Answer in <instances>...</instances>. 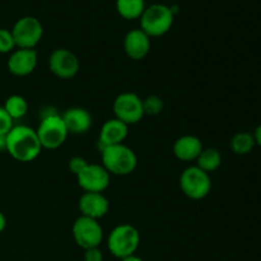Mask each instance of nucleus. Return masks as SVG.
<instances>
[{
    "label": "nucleus",
    "instance_id": "nucleus-1",
    "mask_svg": "<svg viewBox=\"0 0 261 261\" xmlns=\"http://www.w3.org/2000/svg\"><path fill=\"white\" fill-rule=\"evenodd\" d=\"M42 150L35 129L25 125H14L7 134V152L18 162H32Z\"/></svg>",
    "mask_w": 261,
    "mask_h": 261
},
{
    "label": "nucleus",
    "instance_id": "nucleus-2",
    "mask_svg": "<svg viewBox=\"0 0 261 261\" xmlns=\"http://www.w3.org/2000/svg\"><path fill=\"white\" fill-rule=\"evenodd\" d=\"M101 158L102 166L110 175L127 176L134 172L138 165L137 154L125 144L101 148Z\"/></svg>",
    "mask_w": 261,
    "mask_h": 261
},
{
    "label": "nucleus",
    "instance_id": "nucleus-3",
    "mask_svg": "<svg viewBox=\"0 0 261 261\" xmlns=\"http://www.w3.org/2000/svg\"><path fill=\"white\" fill-rule=\"evenodd\" d=\"M36 133L42 145V149L43 148L45 149L60 148L69 135L63 117L56 111H43Z\"/></svg>",
    "mask_w": 261,
    "mask_h": 261
},
{
    "label": "nucleus",
    "instance_id": "nucleus-4",
    "mask_svg": "<svg viewBox=\"0 0 261 261\" xmlns=\"http://www.w3.org/2000/svg\"><path fill=\"white\" fill-rule=\"evenodd\" d=\"M140 19V30L149 37H160L171 30L175 14L171 8L165 4H152L145 8Z\"/></svg>",
    "mask_w": 261,
    "mask_h": 261
},
{
    "label": "nucleus",
    "instance_id": "nucleus-5",
    "mask_svg": "<svg viewBox=\"0 0 261 261\" xmlns=\"http://www.w3.org/2000/svg\"><path fill=\"white\" fill-rule=\"evenodd\" d=\"M140 245L139 231L132 224H119L110 233L107 246L110 252L117 259L134 255Z\"/></svg>",
    "mask_w": 261,
    "mask_h": 261
},
{
    "label": "nucleus",
    "instance_id": "nucleus-6",
    "mask_svg": "<svg viewBox=\"0 0 261 261\" xmlns=\"http://www.w3.org/2000/svg\"><path fill=\"white\" fill-rule=\"evenodd\" d=\"M180 188L188 198L193 200H200L211 193V176L205 171L200 170L198 166H191L181 173Z\"/></svg>",
    "mask_w": 261,
    "mask_h": 261
},
{
    "label": "nucleus",
    "instance_id": "nucleus-7",
    "mask_svg": "<svg viewBox=\"0 0 261 261\" xmlns=\"http://www.w3.org/2000/svg\"><path fill=\"white\" fill-rule=\"evenodd\" d=\"M15 47L35 48L43 36V27L40 19L33 15H24L14 23L10 30Z\"/></svg>",
    "mask_w": 261,
    "mask_h": 261
},
{
    "label": "nucleus",
    "instance_id": "nucleus-8",
    "mask_svg": "<svg viewBox=\"0 0 261 261\" xmlns=\"http://www.w3.org/2000/svg\"><path fill=\"white\" fill-rule=\"evenodd\" d=\"M71 232L75 244L83 250L98 247L103 240V229L98 221L84 216L74 222Z\"/></svg>",
    "mask_w": 261,
    "mask_h": 261
},
{
    "label": "nucleus",
    "instance_id": "nucleus-9",
    "mask_svg": "<svg viewBox=\"0 0 261 261\" xmlns=\"http://www.w3.org/2000/svg\"><path fill=\"white\" fill-rule=\"evenodd\" d=\"M114 114L126 125L138 124L144 117L143 99L133 92H124L115 98Z\"/></svg>",
    "mask_w": 261,
    "mask_h": 261
},
{
    "label": "nucleus",
    "instance_id": "nucleus-10",
    "mask_svg": "<svg viewBox=\"0 0 261 261\" xmlns=\"http://www.w3.org/2000/svg\"><path fill=\"white\" fill-rule=\"evenodd\" d=\"M48 68L58 78L70 79L78 74L81 63L73 51L68 48H56L48 59Z\"/></svg>",
    "mask_w": 261,
    "mask_h": 261
},
{
    "label": "nucleus",
    "instance_id": "nucleus-11",
    "mask_svg": "<svg viewBox=\"0 0 261 261\" xmlns=\"http://www.w3.org/2000/svg\"><path fill=\"white\" fill-rule=\"evenodd\" d=\"M76 180L84 193H103L110 185V173L102 165L88 163L87 167L76 175Z\"/></svg>",
    "mask_w": 261,
    "mask_h": 261
},
{
    "label": "nucleus",
    "instance_id": "nucleus-12",
    "mask_svg": "<svg viewBox=\"0 0 261 261\" xmlns=\"http://www.w3.org/2000/svg\"><path fill=\"white\" fill-rule=\"evenodd\" d=\"M38 63L35 48H17L10 53L8 59V70L15 76H25L33 73Z\"/></svg>",
    "mask_w": 261,
    "mask_h": 261
},
{
    "label": "nucleus",
    "instance_id": "nucleus-13",
    "mask_svg": "<svg viewBox=\"0 0 261 261\" xmlns=\"http://www.w3.org/2000/svg\"><path fill=\"white\" fill-rule=\"evenodd\" d=\"M124 50L133 60H143L150 50V37L140 28H134L125 35Z\"/></svg>",
    "mask_w": 261,
    "mask_h": 261
},
{
    "label": "nucleus",
    "instance_id": "nucleus-14",
    "mask_svg": "<svg viewBox=\"0 0 261 261\" xmlns=\"http://www.w3.org/2000/svg\"><path fill=\"white\" fill-rule=\"evenodd\" d=\"M79 211L82 216L92 219H101L109 213L110 203L102 193H84L79 199Z\"/></svg>",
    "mask_w": 261,
    "mask_h": 261
},
{
    "label": "nucleus",
    "instance_id": "nucleus-15",
    "mask_svg": "<svg viewBox=\"0 0 261 261\" xmlns=\"http://www.w3.org/2000/svg\"><path fill=\"white\" fill-rule=\"evenodd\" d=\"M127 134H129V125L120 121L116 117L107 120L102 125L101 132H99V149L109 145L124 144Z\"/></svg>",
    "mask_w": 261,
    "mask_h": 261
},
{
    "label": "nucleus",
    "instance_id": "nucleus-16",
    "mask_svg": "<svg viewBox=\"0 0 261 261\" xmlns=\"http://www.w3.org/2000/svg\"><path fill=\"white\" fill-rule=\"evenodd\" d=\"M64 122L68 129L69 134L81 135L88 132L92 126V115L89 111H87L83 107H71V109L66 110L63 115Z\"/></svg>",
    "mask_w": 261,
    "mask_h": 261
},
{
    "label": "nucleus",
    "instance_id": "nucleus-17",
    "mask_svg": "<svg viewBox=\"0 0 261 261\" xmlns=\"http://www.w3.org/2000/svg\"><path fill=\"white\" fill-rule=\"evenodd\" d=\"M203 149V142L195 135H182L173 144V154L184 162L196 161Z\"/></svg>",
    "mask_w": 261,
    "mask_h": 261
},
{
    "label": "nucleus",
    "instance_id": "nucleus-18",
    "mask_svg": "<svg viewBox=\"0 0 261 261\" xmlns=\"http://www.w3.org/2000/svg\"><path fill=\"white\" fill-rule=\"evenodd\" d=\"M144 0H116V10L125 19H138L145 10Z\"/></svg>",
    "mask_w": 261,
    "mask_h": 261
},
{
    "label": "nucleus",
    "instance_id": "nucleus-19",
    "mask_svg": "<svg viewBox=\"0 0 261 261\" xmlns=\"http://www.w3.org/2000/svg\"><path fill=\"white\" fill-rule=\"evenodd\" d=\"M222 165V155L219 150L214 149V148H206V149L201 150L199 157L196 158V166L200 170L205 171L206 173L214 172L218 170Z\"/></svg>",
    "mask_w": 261,
    "mask_h": 261
},
{
    "label": "nucleus",
    "instance_id": "nucleus-20",
    "mask_svg": "<svg viewBox=\"0 0 261 261\" xmlns=\"http://www.w3.org/2000/svg\"><path fill=\"white\" fill-rule=\"evenodd\" d=\"M255 145H256V143H255L254 134H251V133H237V134H234L233 138L231 139V149L234 154H249V153H251V150L254 149Z\"/></svg>",
    "mask_w": 261,
    "mask_h": 261
},
{
    "label": "nucleus",
    "instance_id": "nucleus-21",
    "mask_svg": "<svg viewBox=\"0 0 261 261\" xmlns=\"http://www.w3.org/2000/svg\"><path fill=\"white\" fill-rule=\"evenodd\" d=\"M3 107L13 120L22 119L28 111L27 101H25L24 97L19 96V94H13V96L8 97Z\"/></svg>",
    "mask_w": 261,
    "mask_h": 261
},
{
    "label": "nucleus",
    "instance_id": "nucleus-22",
    "mask_svg": "<svg viewBox=\"0 0 261 261\" xmlns=\"http://www.w3.org/2000/svg\"><path fill=\"white\" fill-rule=\"evenodd\" d=\"M143 110H144V116H157L163 111V101L158 96H148L143 99Z\"/></svg>",
    "mask_w": 261,
    "mask_h": 261
},
{
    "label": "nucleus",
    "instance_id": "nucleus-23",
    "mask_svg": "<svg viewBox=\"0 0 261 261\" xmlns=\"http://www.w3.org/2000/svg\"><path fill=\"white\" fill-rule=\"evenodd\" d=\"M15 42L12 32L5 28H0V54H9L14 51Z\"/></svg>",
    "mask_w": 261,
    "mask_h": 261
},
{
    "label": "nucleus",
    "instance_id": "nucleus-24",
    "mask_svg": "<svg viewBox=\"0 0 261 261\" xmlns=\"http://www.w3.org/2000/svg\"><path fill=\"white\" fill-rule=\"evenodd\" d=\"M14 120L9 116L5 109L3 106H0V133L2 134H8V133L12 130V127L14 126L13 124Z\"/></svg>",
    "mask_w": 261,
    "mask_h": 261
},
{
    "label": "nucleus",
    "instance_id": "nucleus-25",
    "mask_svg": "<svg viewBox=\"0 0 261 261\" xmlns=\"http://www.w3.org/2000/svg\"><path fill=\"white\" fill-rule=\"evenodd\" d=\"M87 165H88V162H87L83 157L76 155V157H73L70 161H69V170L76 176L87 167Z\"/></svg>",
    "mask_w": 261,
    "mask_h": 261
},
{
    "label": "nucleus",
    "instance_id": "nucleus-26",
    "mask_svg": "<svg viewBox=\"0 0 261 261\" xmlns=\"http://www.w3.org/2000/svg\"><path fill=\"white\" fill-rule=\"evenodd\" d=\"M84 261H103V254L98 247L84 250Z\"/></svg>",
    "mask_w": 261,
    "mask_h": 261
},
{
    "label": "nucleus",
    "instance_id": "nucleus-27",
    "mask_svg": "<svg viewBox=\"0 0 261 261\" xmlns=\"http://www.w3.org/2000/svg\"><path fill=\"white\" fill-rule=\"evenodd\" d=\"M0 152H7V134L0 133Z\"/></svg>",
    "mask_w": 261,
    "mask_h": 261
},
{
    "label": "nucleus",
    "instance_id": "nucleus-28",
    "mask_svg": "<svg viewBox=\"0 0 261 261\" xmlns=\"http://www.w3.org/2000/svg\"><path fill=\"white\" fill-rule=\"evenodd\" d=\"M254 138H255V143H256L259 147H261V124L256 127V129H255Z\"/></svg>",
    "mask_w": 261,
    "mask_h": 261
},
{
    "label": "nucleus",
    "instance_id": "nucleus-29",
    "mask_svg": "<svg viewBox=\"0 0 261 261\" xmlns=\"http://www.w3.org/2000/svg\"><path fill=\"white\" fill-rule=\"evenodd\" d=\"M5 227H7V218H5L4 214L0 212V233H2L3 231L5 229Z\"/></svg>",
    "mask_w": 261,
    "mask_h": 261
},
{
    "label": "nucleus",
    "instance_id": "nucleus-30",
    "mask_svg": "<svg viewBox=\"0 0 261 261\" xmlns=\"http://www.w3.org/2000/svg\"><path fill=\"white\" fill-rule=\"evenodd\" d=\"M121 261H144L142 259L140 256H138V255H130V256H126L124 257V259H121Z\"/></svg>",
    "mask_w": 261,
    "mask_h": 261
}]
</instances>
